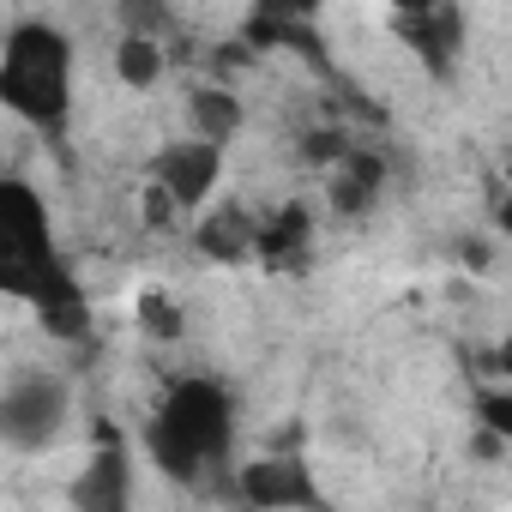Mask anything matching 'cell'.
<instances>
[{
  "label": "cell",
  "mask_w": 512,
  "mask_h": 512,
  "mask_svg": "<svg viewBox=\"0 0 512 512\" xmlns=\"http://www.w3.org/2000/svg\"><path fill=\"white\" fill-rule=\"evenodd\" d=\"M0 296L31 302L37 320L67 344H79L91 332L85 290L55 247V217H49L43 193L13 175H0Z\"/></svg>",
  "instance_id": "1"
},
{
  "label": "cell",
  "mask_w": 512,
  "mask_h": 512,
  "mask_svg": "<svg viewBox=\"0 0 512 512\" xmlns=\"http://www.w3.org/2000/svg\"><path fill=\"white\" fill-rule=\"evenodd\" d=\"M145 446L157 458L163 476L175 482H199L211 470H223L229 446H235V398L223 380H175L157 404V416L145 422Z\"/></svg>",
  "instance_id": "2"
},
{
  "label": "cell",
  "mask_w": 512,
  "mask_h": 512,
  "mask_svg": "<svg viewBox=\"0 0 512 512\" xmlns=\"http://www.w3.org/2000/svg\"><path fill=\"white\" fill-rule=\"evenodd\" d=\"M0 109L37 133H61L73 115V43L49 19H19L0 43Z\"/></svg>",
  "instance_id": "3"
},
{
  "label": "cell",
  "mask_w": 512,
  "mask_h": 512,
  "mask_svg": "<svg viewBox=\"0 0 512 512\" xmlns=\"http://www.w3.org/2000/svg\"><path fill=\"white\" fill-rule=\"evenodd\" d=\"M67 416H73V392L49 368H31V374H19L7 392H0V440L19 446V452L55 446L61 428H67Z\"/></svg>",
  "instance_id": "4"
},
{
  "label": "cell",
  "mask_w": 512,
  "mask_h": 512,
  "mask_svg": "<svg viewBox=\"0 0 512 512\" xmlns=\"http://www.w3.org/2000/svg\"><path fill=\"white\" fill-rule=\"evenodd\" d=\"M73 512H133V452L115 428H97V446L85 458V470L67 488Z\"/></svg>",
  "instance_id": "5"
},
{
  "label": "cell",
  "mask_w": 512,
  "mask_h": 512,
  "mask_svg": "<svg viewBox=\"0 0 512 512\" xmlns=\"http://www.w3.org/2000/svg\"><path fill=\"white\" fill-rule=\"evenodd\" d=\"M217 175H223V151L205 145V139H175V145H163L151 157V187L175 211H199L217 193Z\"/></svg>",
  "instance_id": "6"
},
{
  "label": "cell",
  "mask_w": 512,
  "mask_h": 512,
  "mask_svg": "<svg viewBox=\"0 0 512 512\" xmlns=\"http://www.w3.org/2000/svg\"><path fill=\"white\" fill-rule=\"evenodd\" d=\"M241 494L260 506V512H320L326 500H320V482H314V470L296 458V452H272V458H253V464H241Z\"/></svg>",
  "instance_id": "7"
},
{
  "label": "cell",
  "mask_w": 512,
  "mask_h": 512,
  "mask_svg": "<svg viewBox=\"0 0 512 512\" xmlns=\"http://www.w3.org/2000/svg\"><path fill=\"white\" fill-rule=\"evenodd\" d=\"M392 25H398V37L422 55V67H428L434 79L452 73V61H458V49H464V13H458V7H446V0H434V7H404Z\"/></svg>",
  "instance_id": "8"
},
{
  "label": "cell",
  "mask_w": 512,
  "mask_h": 512,
  "mask_svg": "<svg viewBox=\"0 0 512 512\" xmlns=\"http://www.w3.org/2000/svg\"><path fill=\"white\" fill-rule=\"evenodd\" d=\"M380 187H386V163H380V151H362V145H350V151L332 163L326 199H332V211L356 217V211H368V205L380 199Z\"/></svg>",
  "instance_id": "9"
},
{
  "label": "cell",
  "mask_w": 512,
  "mask_h": 512,
  "mask_svg": "<svg viewBox=\"0 0 512 512\" xmlns=\"http://www.w3.org/2000/svg\"><path fill=\"white\" fill-rule=\"evenodd\" d=\"M308 229H314L308 205L290 199V205H278L266 223H253V253H260L266 266H296L302 253H308Z\"/></svg>",
  "instance_id": "10"
},
{
  "label": "cell",
  "mask_w": 512,
  "mask_h": 512,
  "mask_svg": "<svg viewBox=\"0 0 512 512\" xmlns=\"http://www.w3.org/2000/svg\"><path fill=\"white\" fill-rule=\"evenodd\" d=\"M187 115H193V139H205V145H229L235 133H241V121H247V109H241V97L229 91V85H193L187 91Z\"/></svg>",
  "instance_id": "11"
},
{
  "label": "cell",
  "mask_w": 512,
  "mask_h": 512,
  "mask_svg": "<svg viewBox=\"0 0 512 512\" xmlns=\"http://www.w3.org/2000/svg\"><path fill=\"white\" fill-rule=\"evenodd\" d=\"M199 247L211 253V260H235V253H247V247H253V217H247L241 205L211 211V217H205V229H199Z\"/></svg>",
  "instance_id": "12"
},
{
  "label": "cell",
  "mask_w": 512,
  "mask_h": 512,
  "mask_svg": "<svg viewBox=\"0 0 512 512\" xmlns=\"http://www.w3.org/2000/svg\"><path fill=\"white\" fill-rule=\"evenodd\" d=\"M115 73H121L133 91H151V85L163 79V49H157L151 37H127V43L115 49Z\"/></svg>",
  "instance_id": "13"
},
{
  "label": "cell",
  "mask_w": 512,
  "mask_h": 512,
  "mask_svg": "<svg viewBox=\"0 0 512 512\" xmlns=\"http://www.w3.org/2000/svg\"><path fill=\"white\" fill-rule=\"evenodd\" d=\"M476 416H482V434L488 440H506L512 434V392L506 386H482L476 392Z\"/></svg>",
  "instance_id": "14"
},
{
  "label": "cell",
  "mask_w": 512,
  "mask_h": 512,
  "mask_svg": "<svg viewBox=\"0 0 512 512\" xmlns=\"http://www.w3.org/2000/svg\"><path fill=\"white\" fill-rule=\"evenodd\" d=\"M145 320H151V326H157L163 338H175V332H181V314H175V308H169L163 296H145Z\"/></svg>",
  "instance_id": "15"
}]
</instances>
